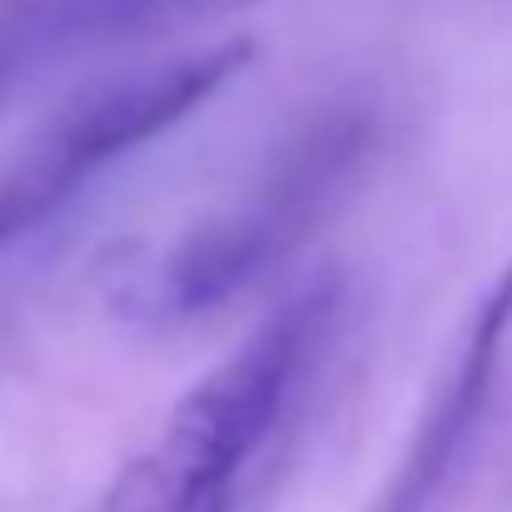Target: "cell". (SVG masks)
I'll list each match as a JSON object with an SVG mask.
<instances>
[{
  "mask_svg": "<svg viewBox=\"0 0 512 512\" xmlns=\"http://www.w3.org/2000/svg\"><path fill=\"white\" fill-rule=\"evenodd\" d=\"M378 135L373 105H324L269 155L254 184L140 264L115 304L140 324H189L234 304L339 214L378 155Z\"/></svg>",
  "mask_w": 512,
  "mask_h": 512,
  "instance_id": "obj_1",
  "label": "cell"
},
{
  "mask_svg": "<svg viewBox=\"0 0 512 512\" xmlns=\"http://www.w3.org/2000/svg\"><path fill=\"white\" fill-rule=\"evenodd\" d=\"M339 309L334 284L284 299L229 358L179 393L155 443L135 453L90 512H229L239 483L284 418Z\"/></svg>",
  "mask_w": 512,
  "mask_h": 512,
  "instance_id": "obj_2",
  "label": "cell"
},
{
  "mask_svg": "<svg viewBox=\"0 0 512 512\" xmlns=\"http://www.w3.org/2000/svg\"><path fill=\"white\" fill-rule=\"evenodd\" d=\"M254 60L249 35H229L145 70L115 75L75 95L5 170H0V249L55 219L100 170L155 145L209 105Z\"/></svg>",
  "mask_w": 512,
  "mask_h": 512,
  "instance_id": "obj_3",
  "label": "cell"
},
{
  "mask_svg": "<svg viewBox=\"0 0 512 512\" xmlns=\"http://www.w3.org/2000/svg\"><path fill=\"white\" fill-rule=\"evenodd\" d=\"M508 334H512V259L498 269V279L488 284V294L478 299L463 339L448 358V373L438 378L433 388V403L388 483V493L378 498V512H433L438 498L453 488L473 438H478V423L488 413V398H493V383H498V368H503V353H508Z\"/></svg>",
  "mask_w": 512,
  "mask_h": 512,
  "instance_id": "obj_4",
  "label": "cell"
},
{
  "mask_svg": "<svg viewBox=\"0 0 512 512\" xmlns=\"http://www.w3.org/2000/svg\"><path fill=\"white\" fill-rule=\"evenodd\" d=\"M204 0H15L10 10L20 15L40 70L60 55L100 50L135 40L155 25H170L179 15L199 10Z\"/></svg>",
  "mask_w": 512,
  "mask_h": 512,
  "instance_id": "obj_5",
  "label": "cell"
}]
</instances>
